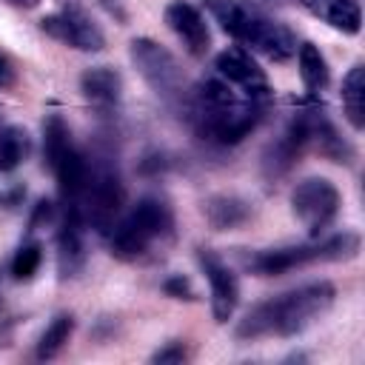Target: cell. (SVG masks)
<instances>
[{
	"label": "cell",
	"instance_id": "1",
	"mask_svg": "<svg viewBox=\"0 0 365 365\" xmlns=\"http://www.w3.org/2000/svg\"><path fill=\"white\" fill-rule=\"evenodd\" d=\"M262 117L265 103L237 94V88L220 74L202 77L191 94V120L197 131L217 145H234L245 140L262 123Z\"/></svg>",
	"mask_w": 365,
	"mask_h": 365
},
{
	"label": "cell",
	"instance_id": "2",
	"mask_svg": "<svg viewBox=\"0 0 365 365\" xmlns=\"http://www.w3.org/2000/svg\"><path fill=\"white\" fill-rule=\"evenodd\" d=\"M334 285L331 282H308L279 297H271L254 305L237 325L240 339H259V336H294L305 331L314 319H319L334 305Z\"/></svg>",
	"mask_w": 365,
	"mask_h": 365
},
{
	"label": "cell",
	"instance_id": "3",
	"mask_svg": "<svg viewBox=\"0 0 365 365\" xmlns=\"http://www.w3.org/2000/svg\"><path fill=\"white\" fill-rule=\"evenodd\" d=\"M208 11L222 26V31L242 43L248 51H257L277 63L297 54V37L291 34V29H285L279 20L248 0H208Z\"/></svg>",
	"mask_w": 365,
	"mask_h": 365
},
{
	"label": "cell",
	"instance_id": "4",
	"mask_svg": "<svg viewBox=\"0 0 365 365\" xmlns=\"http://www.w3.org/2000/svg\"><path fill=\"white\" fill-rule=\"evenodd\" d=\"M174 234V211L163 197H143L137 205L114 222L108 231L111 254L120 259H140L145 257L157 242L171 240Z\"/></svg>",
	"mask_w": 365,
	"mask_h": 365
},
{
	"label": "cell",
	"instance_id": "5",
	"mask_svg": "<svg viewBox=\"0 0 365 365\" xmlns=\"http://www.w3.org/2000/svg\"><path fill=\"white\" fill-rule=\"evenodd\" d=\"M123 200H125V188L117 160L111 157V151L97 148L91 157H86V188L80 200L86 225H91L97 234H108L120 217Z\"/></svg>",
	"mask_w": 365,
	"mask_h": 365
},
{
	"label": "cell",
	"instance_id": "6",
	"mask_svg": "<svg viewBox=\"0 0 365 365\" xmlns=\"http://www.w3.org/2000/svg\"><path fill=\"white\" fill-rule=\"evenodd\" d=\"M43 145H46V160H48V165L57 177L66 211H80V200H83V188H86V154L74 145L71 131H68V125L63 123L60 114L46 117Z\"/></svg>",
	"mask_w": 365,
	"mask_h": 365
},
{
	"label": "cell",
	"instance_id": "7",
	"mask_svg": "<svg viewBox=\"0 0 365 365\" xmlns=\"http://www.w3.org/2000/svg\"><path fill=\"white\" fill-rule=\"evenodd\" d=\"M356 251H359V237L354 231H342V234H334V237H325V240H314V242H305V245H288V248L262 251L248 265L257 274L271 277V274H285V271H294V268H302V265H311V262L351 259V257H356Z\"/></svg>",
	"mask_w": 365,
	"mask_h": 365
},
{
	"label": "cell",
	"instance_id": "8",
	"mask_svg": "<svg viewBox=\"0 0 365 365\" xmlns=\"http://www.w3.org/2000/svg\"><path fill=\"white\" fill-rule=\"evenodd\" d=\"M128 54L157 97H163L165 103H177L185 97V74L165 46H160L151 37H137L128 46Z\"/></svg>",
	"mask_w": 365,
	"mask_h": 365
},
{
	"label": "cell",
	"instance_id": "9",
	"mask_svg": "<svg viewBox=\"0 0 365 365\" xmlns=\"http://www.w3.org/2000/svg\"><path fill=\"white\" fill-rule=\"evenodd\" d=\"M291 208L294 217L308 228V234L319 237L339 211V191L325 177H308L291 191Z\"/></svg>",
	"mask_w": 365,
	"mask_h": 365
},
{
	"label": "cell",
	"instance_id": "10",
	"mask_svg": "<svg viewBox=\"0 0 365 365\" xmlns=\"http://www.w3.org/2000/svg\"><path fill=\"white\" fill-rule=\"evenodd\" d=\"M40 29L54 37L63 46L80 48V51H100L106 46V37L100 31V26L77 6H63L51 14H46L40 20Z\"/></svg>",
	"mask_w": 365,
	"mask_h": 365
},
{
	"label": "cell",
	"instance_id": "11",
	"mask_svg": "<svg viewBox=\"0 0 365 365\" xmlns=\"http://www.w3.org/2000/svg\"><path fill=\"white\" fill-rule=\"evenodd\" d=\"M311 140V114H294L288 120V125L279 131V137H274V143H268L265 154H262V174L268 180L285 177L294 163L299 160V154L305 151Z\"/></svg>",
	"mask_w": 365,
	"mask_h": 365
},
{
	"label": "cell",
	"instance_id": "12",
	"mask_svg": "<svg viewBox=\"0 0 365 365\" xmlns=\"http://www.w3.org/2000/svg\"><path fill=\"white\" fill-rule=\"evenodd\" d=\"M214 68H217V74H220L225 83H231L242 97L259 100V103L268 100V91H271V88H268V77H265V71L257 66V60L251 57L248 48H237V46L222 48V51L217 54V60H214Z\"/></svg>",
	"mask_w": 365,
	"mask_h": 365
},
{
	"label": "cell",
	"instance_id": "13",
	"mask_svg": "<svg viewBox=\"0 0 365 365\" xmlns=\"http://www.w3.org/2000/svg\"><path fill=\"white\" fill-rule=\"evenodd\" d=\"M197 262L208 279V288H211V314L217 322H228L237 311V302H240V282L234 277V271L208 248H200L197 251Z\"/></svg>",
	"mask_w": 365,
	"mask_h": 365
},
{
	"label": "cell",
	"instance_id": "14",
	"mask_svg": "<svg viewBox=\"0 0 365 365\" xmlns=\"http://www.w3.org/2000/svg\"><path fill=\"white\" fill-rule=\"evenodd\" d=\"M165 26L177 34L182 48L191 57H205L211 48V31L202 17V11L185 0H174L165 6Z\"/></svg>",
	"mask_w": 365,
	"mask_h": 365
},
{
	"label": "cell",
	"instance_id": "15",
	"mask_svg": "<svg viewBox=\"0 0 365 365\" xmlns=\"http://www.w3.org/2000/svg\"><path fill=\"white\" fill-rule=\"evenodd\" d=\"M80 91H83L86 103L97 111V117H114L120 108V100H123V80L114 68L97 66V68L83 71Z\"/></svg>",
	"mask_w": 365,
	"mask_h": 365
},
{
	"label": "cell",
	"instance_id": "16",
	"mask_svg": "<svg viewBox=\"0 0 365 365\" xmlns=\"http://www.w3.org/2000/svg\"><path fill=\"white\" fill-rule=\"evenodd\" d=\"M86 220L80 211H66V220L57 234V268L60 277H74L86 262Z\"/></svg>",
	"mask_w": 365,
	"mask_h": 365
},
{
	"label": "cell",
	"instance_id": "17",
	"mask_svg": "<svg viewBox=\"0 0 365 365\" xmlns=\"http://www.w3.org/2000/svg\"><path fill=\"white\" fill-rule=\"evenodd\" d=\"M202 214L214 231H234V228L245 225L254 211H251V202L237 194H217V197L205 200Z\"/></svg>",
	"mask_w": 365,
	"mask_h": 365
},
{
	"label": "cell",
	"instance_id": "18",
	"mask_svg": "<svg viewBox=\"0 0 365 365\" xmlns=\"http://www.w3.org/2000/svg\"><path fill=\"white\" fill-rule=\"evenodd\" d=\"M302 6L342 34H356L362 29V11L354 0H302Z\"/></svg>",
	"mask_w": 365,
	"mask_h": 365
},
{
	"label": "cell",
	"instance_id": "19",
	"mask_svg": "<svg viewBox=\"0 0 365 365\" xmlns=\"http://www.w3.org/2000/svg\"><path fill=\"white\" fill-rule=\"evenodd\" d=\"M297 66H299V77L305 83L308 91H322L331 80V71H328V63L322 57V51L314 46V43H302L297 46Z\"/></svg>",
	"mask_w": 365,
	"mask_h": 365
},
{
	"label": "cell",
	"instance_id": "20",
	"mask_svg": "<svg viewBox=\"0 0 365 365\" xmlns=\"http://www.w3.org/2000/svg\"><path fill=\"white\" fill-rule=\"evenodd\" d=\"M342 108L348 123L359 131L365 125V68L354 66L342 80Z\"/></svg>",
	"mask_w": 365,
	"mask_h": 365
},
{
	"label": "cell",
	"instance_id": "21",
	"mask_svg": "<svg viewBox=\"0 0 365 365\" xmlns=\"http://www.w3.org/2000/svg\"><path fill=\"white\" fill-rule=\"evenodd\" d=\"M71 331H74V317L57 314L37 339V359H54L66 348V342L71 339Z\"/></svg>",
	"mask_w": 365,
	"mask_h": 365
},
{
	"label": "cell",
	"instance_id": "22",
	"mask_svg": "<svg viewBox=\"0 0 365 365\" xmlns=\"http://www.w3.org/2000/svg\"><path fill=\"white\" fill-rule=\"evenodd\" d=\"M29 154V134L20 125L0 128V174L14 171Z\"/></svg>",
	"mask_w": 365,
	"mask_h": 365
},
{
	"label": "cell",
	"instance_id": "23",
	"mask_svg": "<svg viewBox=\"0 0 365 365\" xmlns=\"http://www.w3.org/2000/svg\"><path fill=\"white\" fill-rule=\"evenodd\" d=\"M311 137H317L319 151H322L325 157H331L334 163H348L351 148L342 143V137L336 134V128H334L322 114L317 117V111H311Z\"/></svg>",
	"mask_w": 365,
	"mask_h": 365
},
{
	"label": "cell",
	"instance_id": "24",
	"mask_svg": "<svg viewBox=\"0 0 365 365\" xmlns=\"http://www.w3.org/2000/svg\"><path fill=\"white\" fill-rule=\"evenodd\" d=\"M43 262V245L40 242H23L11 259V277L14 279H31Z\"/></svg>",
	"mask_w": 365,
	"mask_h": 365
},
{
	"label": "cell",
	"instance_id": "25",
	"mask_svg": "<svg viewBox=\"0 0 365 365\" xmlns=\"http://www.w3.org/2000/svg\"><path fill=\"white\" fill-rule=\"evenodd\" d=\"M188 354H185V345L182 342H171V345H165L163 351H157L151 359L154 362H182Z\"/></svg>",
	"mask_w": 365,
	"mask_h": 365
},
{
	"label": "cell",
	"instance_id": "26",
	"mask_svg": "<svg viewBox=\"0 0 365 365\" xmlns=\"http://www.w3.org/2000/svg\"><path fill=\"white\" fill-rule=\"evenodd\" d=\"M23 197H26V188H23V185H17V182H6V185H0V205L11 208V205H17Z\"/></svg>",
	"mask_w": 365,
	"mask_h": 365
},
{
	"label": "cell",
	"instance_id": "27",
	"mask_svg": "<svg viewBox=\"0 0 365 365\" xmlns=\"http://www.w3.org/2000/svg\"><path fill=\"white\" fill-rule=\"evenodd\" d=\"M14 80H17V68H14L11 57L0 51V88H9V86H14Z\"/></svg>",
	"mask_w": 365,
	"mask_h": 365
},
{
	"label": "cell",
	"instance_id": "28",
	"mask_svg": "<svg viewBox=\"0 0 365 365\" xmlns=\"http://www.w3.org/2000/svg\"><path fill=\"white\" fill-rule=\"evenodd\" d=\"M165 291H168V294H177V297H182V294H188V297H191V288H188V282H185L182 277L168 279V282H165Z\"/></svg>",
	"mask_w": 365,
	"mask_h": 365
},
{
	"label": "cell",
	"instance_id": "29",
	"mask_svg": "<svg viewBox=\"0 0 365 365\" xmlns=\"http://www.w3.org/2000/svg\"><path fill=\"white\" fill-rule=\"evenodd\" d=\"M11 6H23V9H31V6H37V0H9Z\"/></svg>",
	"mask_w": 365,
	"mask_h": 365
},
{
	"label": "cell",
	"instance_id": "30",
	"mask_svg": "<svg viewBox=\"0 0 365 365\" xmlns=\"http://www.w3.org/2000/svg\"><path fill=\"white\" fill-rule=\"evenodd\" d=\"M3 125H6V123H3V120H0V128H3Z\"/></svg>",
	"mask_w": 365,
	"mask_h": 365
}]
</instances>
